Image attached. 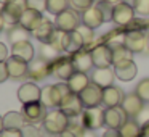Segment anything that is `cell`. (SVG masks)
I'll return each mask as SVG.
<instances>
[{"instance_id":"6da1fadb","label":"cell","mask_w":149,"mask_h":137,"mask_svg":"<svg viewBox=\"0 0 149 137\" xmlns=\"http://www.w3.org/2000/svg\"><path fill=\"white\" fill-rule=\"evenodd\" d=\"M68 127H69L68 114H64L61 110L53 108L52 111L47 113L45 119L40 126V132H42V137H58Z\"/></svg>"},{"instance_id":"7a4b0ae2","label":"cell","mask_w":149,"mask_h":137,"mask_svg":"<svg viewBox=\"0 0 149 137\" xmlns=\"http://www.w3.org/2000/svg\"><path fill=\"white\" fill-rule=\"evenodd\" d=\"M27 10V2L26 0H11L10 4L2 5V16L5 20V24L8 26H13V24H18L21 20V15Z\"/></svg>"},{"instance_id":"3957f363","label":"cell","mask_w":149,"mask_h":137,"mask_svg":"<svg viewBox=\"0 0 149 137\" xmlns=\"http://www.w3.org/2000/svg\"><path fill=\"white\" fill-rule=\"evenodd\" d=\"M55 24L59 31L63 32H71V31H75L79 26H80V18H79L77 11L74 8H68L63 13L56 15Z\"/></svg>"},{"instance_id":"277c9868","label":"cell","mask_w":149,"mask_h":137,"mask_svg":"<svg viewBox=\"0 0 149 137\" xmlns=\"http://www.w3.org/2000/svg\"><path fill=\"white\" fill-rule=\"evenodd\" d=\"M59 110L64 114H68V118H79V116H82L85 107L80 100V95L71 92L69 95H66L63 98L61 105H59Z\"/></svg>"},{"instance_id":"5b68a950","label":"cell","mask_w":149,"mask_h":137,"mask_svg":"<svg viewBox=\"0 0 149 137\" xmlns=\"http://www.w3.org/2000/svg\"><path fill=\"white\" fill-rule=\"evenodd\" d=\"M79 95H80V100L85 108L100 107L103 103V87H100L95 82H90Z\"/></svg>"},{"instance_id":"8992f818","label":"cell","mask_w":149,"mask_h":137,"mask_svg":"<svg viewBox=\"0 0 149 137\" xmlns=\"http://www.w3.org/2000/svg\"><path fill=\"white\" fill-rule=\"evenodd\" d=\"M123 44L132 53H139L146 49V34L141 29H128L123 32Z\"/></svg>"},{"instance_id":"52a82bcc","label":"cell","mask_w":149,"mask_h":137,"mask_svg":"<svg viewBox=\"0 0 149 137\" xmlns=\"http://www.w3.org/2000/svg\"><path fill=\"white\" fill-rule=\"evenodd\" d=\"M128 119V114L125 113L122 107H111L104 110V126H107V129H117L125 124V121Z\"/></svg>"},{"instance_id":"ba28073f","label":"cell","mask_w":149,"mask_h":137,"mask_svg":"<svg viewBox=\"0 0 149 137\" xmlns=\"http://www.w3.org/2000/svg\"><path fill=\"white\" fill-rule=\"evenodd\" d=\"M47 107L42 102H34L23 107V114L26 118V123L29 124H42L47 116Z\"/></svg>"},{"instance_id":"9c48e42d","label":"cell","mask_w":149,"mask_h":137,"mask_svg":"<svg viewBox=\"0 0 149 137\" xmlns=\"http://www.w3.org/2000/svg\"><path fill=\"white\" fill-rule=\"evenodd\" d=\"M53 69H52V61H48V60L45 58H34L32 61L29 63V73H27V76H29V79H32V81H40V79L47 78L48 74H52Z\"/></svg>"},{"instance_id":"30bf717a","label":"cell","mask_w":149,"mask_h":137,"mask_svg":"<svg viewBox=\"0 0 149 137\" xmlns=\"http://www.w3.org/2000/svg\"><path fill=\"white\" fill-rule=\"evenodd\" d=\"M135 8L132 5L120 2V4L114 5V13H112V21L117 26H128L133 20H135Z\"/></svg>"},{"instance_id":"8fae6325","label":"cell","mask_w":149,"mask_h":137,"mask_svg":"<svg viewBox=\"0 0 149 137\" xmlns=\"http://www.w3.org/2000/svg\"><path fill=\"white\" fill-rule=\"evenodd\" d=\"M82 121L87 129H100L104 126V110L100 107L85 108L82 113Z\"/></svg>"},{"instance_id":"7c38bea8","label":"cell","mask_w":149,"mask_h":137,"mask_svg":"<svg viewBox=\"0 0 149 137\" xmlns=\"http://www.w3.org/2000/svg\"><path fill=\"white\" fill-rule=\"evenodd\" d=\"M95 68H109L112 65V49L107 44H100L91 50Z\"/></svg>"},{"instance_id":"4fadbf2b","label":"cell","mask_w":149,"mask_h":137,"mask_svg":"<svg viewBox=\"0 0 149 137\" xmlns=\"http://www.w3.org/2000/svg\"><path fill=\"white\" fill-rule=\"evenodd\" d=\"M53 74H56V78H59L61 81H68L72 74L75 73V66L72 63V58L69 56H59L52 63Z\"/></svg>"},{"instance_id":"5bb4252c","label":"cell","mask_w":149,"mask_h":137,"mask_svg":"<svg viewBox=\"0 0 149 137\" xmlns=\"http://www.w3.org/2000/svg\"><path fill=\"white\" fill-rule=\"evenodd\" d=\"M16 94H18V100L23 105H27V103H34V102H40L42 89L34 82H26L18 89Z\"/></svg>"},{"instance_id":"9a60e30c","label":"cell","mask_w":149,"mask_h":137,"mask_svg":"<svg viewBox=\"0 0 149 137\" xmlns=\"http://www.w3.org/2000/svg\"><path fill=\"white\" fill-rule=\"evenodd\" d=\"M120 107L125 110V113L128 114V118H136L143 111L144 100H143L136 92H132V94H127L125 97H123V102H122Z\"/></svg>"},{"instance_id":"2e32d148","label":"cell","mask_w":149,"mask_h":137,"mask_svg":"<svg viewBox=\"0 0 149 137\" xmlns=\"http://www.w3.org/2000/svg\"><path fill=\"white\" fill-rule=\"evenodd\" d=\"M40 102L45 105L47 108H58L63 102V94L58 89L56 84L52 85H45L42 89V97H40Z\"/></svg>"},{"instance_id":"e0dca14e","label":"cell","mask_w":149,"mask_h":137,"mask_svg":"<svg viewBox=\"0 0 149 137\" xmlns=\"http://www.w3.org/2000/svg\"><path fill=\"white\" fill-rule=\"evenodd\" d=\"M114 73H116L117 79H120L123 82H130L138 74V66H136V63L133 60H125V61L114 65Z\"/></svg>"},{"instance_id":"ac0fdd59","label":"cell","mask_w":149,"mask_h":137,"mask_svg":"<svg viewBox=\"0 0 149 137\" xmlns=\"http://www.w3.org/2000/svg\"><path fill=\"white\" fill-rule=\"evenodd\" d=\"M84 39L80 37V34L77 31H71V32H64L63 37V50L69 55H74L79 50L84 49Z\"/></svg>"},{"instance_id":"d6986e66","label":"cell","mask_w":149,"mask_h":137,"mask_svg":"<svg viewBox=\"0 0 149 137\" xmlns=\"http://www.w3.org/2000/svg\"><path fill=\"white\" fill-rule=\"evenodd\" d=\"M71 58H72V63H74V66H75V71L88 73V71H90V69L95 66L93 56H91V52H88L87 49L79 50V52L74 53Z\"/></svg>"},{"instance_id":"ffe728a7","label":"cell","mask_w":149,"mask_h":137,"mask_svg":"<svg viewBox=\"0 0 149 137\" xmlns=\"http://www.w3.org/2000/svg\"><path fill=\"white\" fill-rule=\"evenodd\" d=\"M114 78H116V73L114 68H95V71L91 73V82L98 84L100 87L106 89L109 85H112Z\"/></svg>"},{"instance_id":"44dd1931","label":"cell","mask_w":149,"mask_h":137,"mask_svg":"<svg viewBox=\"0 0 149 137\" xmlns=\"http://www.w3.org/2000/svg\"><path fill=\"white\" fill-rule=\"evenodd\" d=\"M5 63H7L10 78L19 79V78H24V76L29 73V63L21 60V58H16V56H13V55H11Z\"/></svg>"},{"instance_id":"7402d4cb","label":"cell","mask_w":149,"mask_h":137,"mask_svg":"<svg viewBox=\"0 0 149 137\" xmlns=\"http://www.w3.org/2000/svg\"><path fill=\"white\" fill-rule=\"evenodd\" d=\"M42 21H43L42 11H37V10H32V8H27V10L21 15L19 24L23 28H26L27 31L34 32V31L40 26V23H42Z\"/></svg>"},{"instance_id":"603a6c76","label":"cell","mask_w":149,"mask_h":137,"mask_svg":"<svg viewBox=\"0 0 149 137\" xmlns=\"http://www.w3.org/2000/svg\"><path fill=\"white\" fill-rule=\"evenodd\" d=\"M56 29H58V28H56V24L53 23V21H50V20H47V18H43V21L40 23V26L32 32V36L36 37L39 42L48 44L50 40H52L53 34L56 32Z\"/></svg>"},{"instance_id":"cb8c5ba5","label":"cell","mask_w":149,"mask_h":137,"mask_svg":"<svg viewBox=\"0 0 149 137\" xmlns=\"http://www.w3.org/2000/svg\"><path fill=\"white\" fill-rule=\"evenodd\" d=\"M123 97H125V95H123V90L119 87H116V85H109V87L103 89V105L107 108L122 105Z\"/></svg>"},{"instance_id":"d4e9b609","label":"cell","mask_w":149,"mask_h":137,"mask_svg":"<svg viewBox=\"0 0 149 137\" xmlns=\"http://www.w3.org/2000/svg\"><path fill=\"white\" fill-rule=\"evenodd\" d=\"M11 55L16 56V58H21L24 61L31 63L34 60V55H36V50H34V45L29 42V40H23V42H18L11 45Z\"/></svg>"},{"instance_id":"484cf974","label":"cell","mask_w":149,"mask_h":137,"mask_svg":"<svg viewBox=\"0 0 149 137\" xmlns=\"http://www.w3.org/2000/svg\"><path fill=\"white\" fill-rule=\"evenodd\" d=\"M82 23L85 26L91 28V29H96V28H100L104 23V16H103L100 8L96 5H93V7H90L88 10H85L82 13Z\"/></svg>"},{"instance_id":"4316f807","label":"cell","mask_w":149,"mask_h":137,"mask_svg":"<svg viewBox=\"0 0 149 137\" xmlns=\"http://www.w3.org/2000/svg\"><path fill=\"white\" fill-rule=\"evenodd\" d=\"M68 85L69 89H71L74 94H80L82 90H84L85 87H87L88 84H90V78L87 76V73H82V71H75L74 74L71 76V78L68 79Z\"/></svg>"},{"instance_id":"83f0119b","label":"cell","mask_w":149,"mask_h":137,"mask_svg":"<svg viewBox=\"0 0 149 137\" xmlns=\"http://www.w3.org/2000/svg\"><path fill=\"white\" fill-rule=\"evenodd\" d=\"M7 37H8V42H11V45H13V44L23 42V40H29L31 31H27L26 28H23L18 23V24L10 26V29H8V32H7Z\"/></svg>"},{"instance_id":"f1b7e54d","label":"cell","mask_w":149,"mask_h":137,"mask_svg":"<svg viewBox=\"0 0 149 137\" xmlns=\"http://www.w3.org/2000/svg\"><path fill=\"white\" fill-rule=\"evenodd\" d=\"M3 124L5 129H23L26 123V118L23 113H18V111H8L3 116Z\"/></svg>"},{"instance_id":"f546056e","label":"cell","mask_w":149,"mask_h":137,"mask_svg":"<svg viewBox=\"0 0 149 137\" xmlns=\"http://www.w3.org/2000/svg\"><path fill=\"white\" fill-rule=\"evenodd\" d=\"M111 49H112V61H114L112 65H117V63L125 61V60H132L133 53L125 47V44H112Z\"/></svg>"},{"instance_id":"4dcf8cb0","label":"cell","mask_w":149,"mask_h":137,"mask_svg":"<svg viewBox=\"0 0 149 137\" xmlns=\"http://www.w3.org/2000/svg\"><path fill=\"white\" fill-rule=\"evenodd\" d=\"M120 137H141V126L135 121V118L127 119L125 124L119 129Z\"/></svg>"},{"instance_id":"1f68e13d","label":"cell","mask_w":149,"mask_h":137,"mask_svg":"<svg viewBox=\"0 0 149 137\" xmlns=\"http://www.w3.org/2000/svg\"><path fill=\"white\" fill-rule=\"evenodd\" d=\"M69 0H47V11L52 15H59L69 8Z\"/></svg>"},{"instance_id":"d6a6232c","label":"cell","mask_w":149,"mask_h":137,"mask_svg":"<svg viewBox=\"0 0 149 137\" xmlns=\"http://www.w3.org/2000/svg\"><path fill=\"white\" fill-rule=\"evenodd\" d=\"M40 56L53 63L56 58H59V52L53 45H50V44H42V47H40Z\"/></svg>"},{"instance_id":"836d02e7","label":"cell","mask_w":149,"mask_h":137,"mask_svg":"<svg viewBox=\"0 0 149 137\" xmlns=\"http://www.w3.org/2000/svg\"><path fill=\"white\" fill-rule=\"evenodd\" d=\"M75 31H77V32L80 34V37L84 39V45H85V47H88V45H90V44L95 40V32H93V29H91V28H88V26H85L84 23H82ZM85 47H84V49H85Z\"/></svg>"},{"instance_id":"e575fe53","label":"cell","mask_w":149,"mask_h":137,"mask_svg":"<svg viewBox=\"0 0 149 137\" xmlns=\"http://www.w3.org/2000/svg\"><path fill=\"white\" fill-rule=\"evenodd\" d=\"M135 92L144 100V103L149 102V78H144L143 81H139L136 89H135Z\"/></svg>"},{"instance_id":"d590c367","label":"cell","mask_w":149,"mask_h":137,"mask_svg":"<svg viewBox=\"0 0 149 137\" xmlns=\"http://www.w3.org/2000/svg\"><path fill=\"white\" fill-rule=\"evenodd\" d=\"M96 7L101 10V13H103L104 16V21H112V13H114V5L107 4V2H104V0H101V2H98Z\"/></svg>"},{"instance_id":"8d00e7d4","label":"cell","mask_w":149,"mask_h":137,"mask_svg":"<svg viewBox=\"0 0 149 137\" xmlns=\"http://www.w3.org/2000/svg\"><path fill=\"white\" fill-rule=\"evenodd\" d=\"M93 2L95 0H69L71 7L74 8L75 11H80V13H84L85 10H88L90 7H93Z\"/></svg>"},{"instance_id":"74e56055","label":"cell","mask_w":149,"mask_h":137,"mask_svg":"<svg viewBox=\"0 0 149 137\" xmlns=\"http://www.w3.org/2000/svg\"><path fill=\"white\" fill-rule=\"evenodd\" d=\"M63 37H64V32H63V31H59V29H56V32L53 34L52 40L48 42L50 45H53V47H55V49L58 50L59 53L64 52V50H63Z\"/></svg>"},{"instance_id":"f35d334b","label":"cell","mask_w":149,"mask_h":137,"mask_svg":"<svg viewBox=\"0 0 149 137\" xmlns=\"http://www.w3.org/2000/svg\"><path fill=\"white\" fill-rule=\"evenodd\" d=\"M23 132V137H42V132H40L39 127H36V124H24V127L21 129Z\"/></svg>"},{"instance_id":"ab89813d","label":"cell","mask_w":149,"mask_h":137,"mask_svg":"<svg viewBox=\"0 0 149 137\" xmlns=\"http://www.w3.org/2000/svg\"><path fill=\"white\" fill-rule=\"evenodd\" d=\"M135 11L141 16H148L149 15V0H136L135 4Z\"/></svg>"},{"instance_id":"60d3db41","label":"cell","mask_w":149,"mask_h":137,"mask_svg":"<svg viewBox=\"0 0 149 137\" xmlns=\"http://www.w3.org/2000/svg\"><path fill=\"white\" fill-rule=\"evenodd\" d=\"M27 2V8H32L37 11H43L47 10V0H26Z\"/></svg>"},{"instance_id":"b9f144b4","label":"cell","mask_w":149,"mask_h":137,"mask_svg":"<svg viewBox=\"0 0 149 137\" xmlns=\"http://www.w3.org/2000/svg\"><path fill=\"white\" fill-rule=\"evenodd\" d=\"M0 137H23V132L21 129H3Z\"/></svg>"},{"instance_id":"7bdbcfd3","label":"cell","mask_w":149,"mask_h":137,"mask_svg":"<svg viewBox=\"0 0 149 137\" xmlns=\"http://www.w3.org/2000/svg\"><path fill=\"white\" fill-rule=\"evenodd\" d=\"M8 78H10V73H8L7 63L2 61V63H0V84H2V82H5Z\"/></svg>"},{"instance_id":"ee69618b","label":"cell","mask_w":149,"mask_h":137,"mask_svg":"<svg viewBox=\"0 0 149 137\" xmlns=\"http://www.w3.org/2000/svg\"><path fill=\"white\" fill-rule=\"evenodd\" d=\"M8 58H10V56H8V49H7V45H5L3 42H0V63H2V61H7Z\"/></svg>"},{"instance_id":"f6af8a7d","label":"cell","mask_w":149,"mask_h":137,"mask_svg":"<svg viewBox=\"0 0 149 137\" xmlns=\"http://www.w3.org/2000/svg\"><path fill=\"white\" fill-rule=\"evenodd\" d=\"M103 137H120V132L117 129H107L106 132L103 134Z\"/></svg>"},{"instance_id":"bcb514c9","label":"cell","mask_w":149,"mask_h":137,"mask_svg":"<svg viewBox=\"0 0 149 137\" xmlns=\"http://www.w3.org/2000/svg\"><path fill=\"white\" fill-rule=\"evenodd\" d=\"M141 137H149V121H146L141 126Z\"/></svg>"},{"instance_id":"7dc6e473","label":"cell","mask_w":149,"mask_h":137,"mask_svg":"<svg viewBox=\"0 0 149 137\" xmlns=\"http://www.w3.org/2000/svg\"><path fill=\"white\" fill-rule=\"evenodd\" d=\"M58 137H79V136H77V134H75V132H72L71 129H66L64 132H61V134H59Z\"/></svg>"},{"instance_id":"c3c4849f","label":"cell","mask_w":149,"mask_h":137,"mask_svg":"<svg viewBox=\"0 0 149 137\" xmlns=\"http://www.w3.org/2000/svg\"><path fill=\"white\" fill-rule=\"evenodd\" d=\"M80 137H96V132H95L93 129H85Z\"/></svg>"},{"instance_id":"681fc988","label":"cell","mask_w":149,"mask_h":137,"mask_svg":"<svg viewBox=\"0 0 149 137\" xmlns=\"http://www.w3.org/2000/svg\"><path fill=\"white\" fill-rule=\"evenodd\" d=\"M3 28H5V20H3V16H2V13H0V32L3 31Z\"/></svg>"},{"instance_id":"f907efd6","label":"cell","mask_w":149,"mask_h":137,"mask_svg":"<svg viewBox=\"0 0 149 137\" xmlns=\"http://www.w3.org/2000/svg\"><path fill=\"white\" fill-rule=\"evenodd\" d=\"M3 129H5V124H3V116H0V134L3 132Z\"/></svg>"},{"instance_id":"816d5d0a","label":"cell","mask_w":149,"mask_h":137,"mask_svg":"<svg viewBox=\"0 0 149 137\" xmlns=\"http://www.w3.org/2000/svg\"><path fill=\"white\" fill-rule=\"evenodd\" d=\"M104 2H107V4H111V5H117V4H120L122 0H104Z\"/></svg>"},{"instance_id":"f5cc1de1","label":"cell","mask_w":149,"mask_h":137,"mask_svg":"<svg viewBox=\"0 0 149 137\" xmlns=\"http://www.w3.org/2000/svg\"><path fill=\"white\" fill-rule=\"evenodd\" d=\"M122 2H125V4L132 5V7H135V4H136V0H122Z\"/></svg>"},{"instance_id":"db71d44e","label":"cell","mask_w":149,"mask_h":137,"mask_svg":"<svg viewBox=\"0 0 149 137\" xmlns=\"http://www.w3.org/2000/svg\"><path fill=\"white\" fill-rule=\"evenodd\" d=\"M146 49L149 50V34H148V36H146Z\"/></svg>"},{"instance_id":"11a10c76","label":"cell","mask_w":149,"mask_h":137,"mask_svg":"<svg viewBox=\"0 0 149 137\" xmlns=\"http://www.w3.org/2000/svg\"><path fill=\"white\" fill-rule=\"evenodd\" d=\"M10 2H11V0H0V4H2V5H7V4H10Z\"/></svg>"},{"instance_id":"9f6ffc18","label":"cell","mask_w":149,"mask_h":137,"mask_svg":"<svg viewBox=\"0 0 149 137\" xmlns=\"http://www.w3.org/2000/svg\"><path fill=\"white\" fill-rule=\"evenodd\" d=\"M0 5H2V4H0Z\"/></svg>"}]
</instances>
